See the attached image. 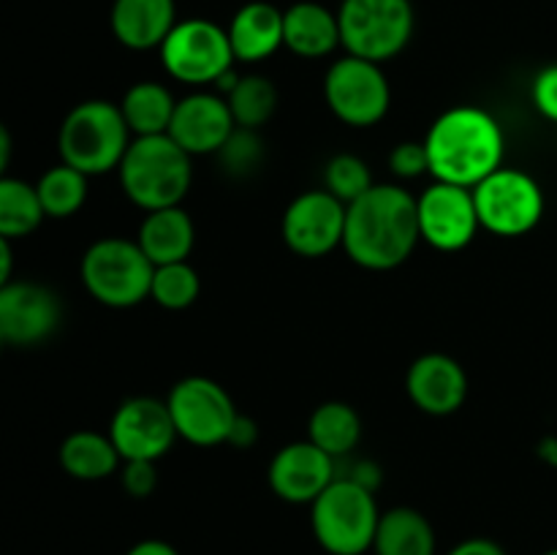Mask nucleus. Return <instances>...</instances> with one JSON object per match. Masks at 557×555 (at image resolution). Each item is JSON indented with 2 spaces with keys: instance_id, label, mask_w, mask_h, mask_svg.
I'll use <instances>...</instances> for the list:
<instances>
[{
  "instance_id": "obj_29",
  "label": "nucleus",
  "mask_w": 557,
  "mask_h": 555,
  "mask_svg": "<svg viewBox=\"0 0 557 555\" xmlns=\"http://www.w3.org/2000/svg\"><path fill=\"white\" fill-rule=\"evenodd\" d=\"M226 103L232 109V118L239 128L259 131L267 120L275 114L277 107V87L272 79L261 74L237 76L232 90L226 92Z\"/></svg>"
},
{
  "instance_id": "obj_10",
  "label": "nucleus",
  "mask_w": 557,
  "mask_h": 555,
  "mask_svg": "<svg viewBox=\"0 0 557 555\" xmlns=\"http://www.w3.org/2000/svg\"><path fill=\"white\" fill-rule=\"evenodd\" d=\"M324 98L332 114L351 128L381 123L392 107V90L381 63L354 54L330 65L324 76Z\"/></svg>"
},
{
  "instance_id": "obj_3",
  "label": "nucleus",
  "mask_w": 557,
  "mask_h": 555,
  "mask_svg": "<svg viewBox=\"0 0 557 555\" xmlns=\"http://www.w3.org/2000/svg\"><path fill=\"white\" fill-rule=\"evenodd\" d=\"M123 194L145 212L177 207L194 183V158L169 134L134 136L117 166Z\"/></svg>"
},
{
  "instance_id": "obj_15",
  "label": "nucleus",
  "mask_w": 557,
  "mask_h": 555,
  "mask_svg": "<svg viewBox=\"0 0 557 555\" xmlns=\"http://www.w3.org/2000/svg\"><path fill=\"white\" fill-rule=\"evenodd\" d=\"M107 433L117 446L123 462H158L177 439L166 400H158V397H128L125 403H120Z\"/></svg>"
},
{
  "instance_id": "obj_31",
  "label": "nucleus",
  "mask_w": 557,
  "mask_h": 555,
  "mask_svg": "<svg viewBox=\"0 0 557 555\" xmlns=\"http://www.w3.org/2000/svg\"><path fill=\"white\" fill-rule=\"evenodd\" d=\"M373 185L370 166L359 156H351V152H341V156L330 158L324 169V188L332 196H337L346 207L362 194H368Z\"/></svg>"
},
{
  "instance_id": "obj_24",
  "label": "nucleus",
  "mask_w": 557,
  "mask_h": 555,
  "mask_svg": "<svg viewBox=\"0 0 557 555\" xmlns=\"http://www.w3.org/2000/svg\"><path fill=\"white\" fill-rule=\"evenodd\" d=\"M60 466L79 482H98L120 471L123 457L112 444L109 433L98 430H74L60 444Z\"/></svg>"
},
{
  "instance_id": "obj_14",
  "label": "nucleus",
  "mask_w": 557,
  "mask_h": 555,
  "mask_svg": "<svg viewBox=\"0 0 557 555\" xmlns=\"http://www.w3.org/2000/svg\"><path fill=\"white\" fill-rule=\"evenodd\" d=\"M60 321L63 305L44 283L11 281L0 288V335L5 346H38L58 332Z\"/></svg>"
},
{
  "instance_id": "obj_35",
  "label": "nucleus",
  "mask_w": 557,
  "mask_h": 555,
  "mask_svg": "<svg viewBox=\"0 0 557 555\" xmlns=\"http://www.w3.org/2000/svg\"><path fill=\"white\" fill-rule=\"evenodd\" d=\"M533 103L544 118L557 123V63L547 65L533 82Z\"/></svg>"
},
{
  "instance_id": "obj_26",
  "label": "nucleus",
  "mask_w": 557,
  "mask_h": 555,
  "mask_svg": "<svg viewBox=\"0 0 557 555\" xmlns=\"http://www.w3.org/2000/svg\"><path fill=\"white\" fill-rule=\"evenodd\" d=\"M359 439H362V419H359L357 408L348 403L326 400L310 414L308 441H313L337 462L357 449Z\"/></svg>"
},
{
  "instance_id": "obj_43",
  "label": "nucleus",
  "mask_w": 557,
  "mask_h": 555,
  "mask_svg": "<svg viewBox=\"0 0 557 555\" xmlns=\"http://www.w3.org/2000/svg\"><path fill=\"white\" fill-rule=\"evenodd\" d=\"M544 555H557V547L555 550H547V553H544Z\"/></svg>"
},
{
  "instance_id": "obj_42",
  "label": "nucleus",
  "mask_w": 557,
  "mask_h": 555,
  "mask_svg": "<svg viewBox=\"0 0 557 555\" xmlns=\"http://www.w3.org/2000/svg\"><path fill=\"white\" fill-rule=\"evenodd\" d=\"M3 346H5V341H3V335H0V351H3Z\"/></svg>"
},
{
  "instance_id": "obj_23",
  "label": "nucleus",
  "mask_w": 557,
  "mask_h": 555,
  "mask_svg": "<svg viewBox=\"0 0 557 555\" xmlns=\"http://www.w3.org/2000/svg\"><path fill=\"white\" fill-rule=\"evenodd\" d=\"M435 550H438L435 528L422 511L411 506L381 511L373 539L375 555H435Z\"/></svg>"
},
{
  "instance_id": "obj_40",
  "label": "nucleus",
  "mask_w": 557,
  "mask_h": 555,
  "mask_svg": "<svg viewBox=\"0 0 557 555\" xmlns=\"http://www.w3.org/2000/svg\"><path fill=\"white\" fill-rule=\"evenodd\" d=\"M11 152H14V141H11V134L9 128H5V123L0 120V177H3L5 169H9Z\"/></svg>"
},
{
  "instance_id": "obj_12",
  "label": "nucleus",
  "mask_w": 557,
  "mask_h": 555,
  "mask_svg": "<svg viewBox=\"0 0 557 555\" xmlns=\"http://www.w3.org/2000/svg\"><path fill=\"white\" fill-rule=\"evenodd\" d=\"M346 205L330 190H305L286 207L281 221L283 243L302 259H321L343 248Z\"/></svg>"
},
{
  "instance_id": "obj_37",
  "label": "nucleus",
  "mask_w": 557,
  "mask_h": 555,
  "mask_svg": "<svg viewBox=\"0 0 557 555\" xmlns=\"http://www.w3.org/2000/svg\"><path fill=\"white\" fill-rule=\"evenodd\" d=\"M446 555H506V550L500 547L498 542H493V539L473 536V539H466V542L455 544Z\"/></svg>"
},
{
  "instance_id": "obj_2",
  "label": "nucleus",
  "mask_w": 557,
  "mask_h": 555,
  "mask_svg": "<svg viewBox=\"0 0 557 555\" xmlns=\"http://www.w3.org/2000/svg\"><path fill=\"white\" fill-rule=\"evenodd\" d=\"M430 174L441 183L476 188L504 166V131L479 107H455L441 114L424 136Z\"/></svg>"
},
{
  "instance_id": "obj_30",
  "label": "nucleus",
  "mask_w": 557,
  "mask_h": 555,
  "mask_svg": "<svg viewBox=\"0 0 557 555\" xmlns=\"http://www.w3.org/2000/svg\"><path fill=\"white\" fill-rule=\"evenodd\" d=\"M201 278L190 261L161 264L152 272L150 299L163 310H185L199 299Z\"/></svg>"
},
{
  "instance_id": "obj_16",
  "label": "nucleus",
  "mask_w": 557,
  "mask_h": 555,
  "mask_svg": "<svg viewBox=\"0 0 557 555\" xmlns=\"http://www.w3.org/2000/svg\"><path fill=\"white\" fill-rule=\"evenodd\" d=\"M337 479V460L313 441H294L277 449L267 468L270 490L286 504H313Z\"/></svg>"
},
{
  "instance_id": "obj_13",
  "label": "nucleus",
  "mask_w": 557,
  "mask_h": 555,
  "mask_svg": "<svg viewBox=\"0 0 557 555\" xmlns=\"http://www.w3.org/2000/svg\"><path fill=\"white\" fill-rule=\"evenodd\" d=\"M419 234L438 250H462L482 229L471 188L435 180L417 196Z\"/></svg>"
},
{
  "instance_id": "obj_18",
  "label": "nucleus",
  "mask_w": 557,
  "mask_h": 555,
  "mask_svg": "<svg viewBox=\"0 0 557 555\" xmlns=\"http://www.w3.org/2000/svg\"><path fill=\"white\" fill-rule=\"evenodd\" d=\"M406 392L413 406L430 417H451L468 397V375L449 354H422L411 362Z\"/></svg>"
},
{
  "instance_id": "obj_28",
  "label": "nucleus",
  "mask_w": 557,
  "mask_h": 555,
  "mask_svg": "<svg viewBox=\"0 0 557 555\" xmlns=\"http://www.w3.org/2000/svg\"><path fill=\"white\" fill-rule=\"evenodd\" d=\"M87 183H90V177L82 174L79 169L69 166V163L60 161L58 166H49L36 183L44 215L58 218V221L76 215L87 201Z\"/></svg>"
},
{
  "instance_id": "obj_32",
  "label": "nucleus",
  "mask_w": 557,
  "mask_h": 555,
  "mask_svg": "<svg viewBox=\"0 0 557 555\" xmlns=\"http://www.w3.org/2000/svg\"><path fill=\"white\" fill-rule=\"evenodd\" d=\"M218 158H221L223 169L232 177H248L264 163V141H261L259 131L239 128L237 125L226 139V145L218 150Z\"/></svg>"
},
{
  "instance_id": "obj_11",
  "label": "nucleus",
  "mask_w": 557,
  "mask_h": 555,
  "mask_svg": "<svg viewBox=\"0 0 557 555\" xmlns=\"http://www.w3.org/2000/svg\"><path fill=\"white\" fill-rule=\"evenodd\" d=\"M166 406L177 439L194 446L226 444L234 419L239 414L232 395L207 375H188V379L177 381L169 392Z\"/></svg>"
},
{
  "instance_id": "obj_22",
  "label": "nucleus",
  "mask_w": 557,
  "mask_h": 555,
  "mask_svg": "<svg viewBox=\"0 0 557 555\" xmlns=\"http://www.w3.org/2000/svg\"><path fill=\"white\" fill-rule=\"evenodd\" d=\"M139 248L156 267L188 261L196 245L194 218L183 207H163V210L147 212L136 237Z\"/></svg>"
},
{
  "instance_id": "obj_17",
  "label": "nucleus",
  "mask_w": 557,
  "mask_h": 555,
  "mask_svg": "<svg viewBox=\"0 0 557 555\" xmlns=\"http://www.w3.org/2000/svg\"><path fill=\"white\" fill-rule=\"evenodd\" d=\"M237 128L228 109L226 98L221 92H190V96L177 98L169 136L188 152L196 156H218L232 131Z\"/></svg>"
},
{
  "instance_id": "obj_25",
  "label": "nucleus",
  "mask_w": 557,
  "mask_h": 555,
  "mask_svg": "<svg viewBox=\"0 0 557 555\" xmlns=\"http://www.w3.org/2000/svg\"><path fill=\"white\" fill-rule=\"evenodd\" d=\"M174 109H177V98L161 82H136L120 101V112L134 136L169 134Z\"/></svg>"
},
{
  "instance_id": "obj_6",
  "label": "nucleus",
  "mask_w": 557,
  "mask_h": 555,
  "mask_svg": "<svg viewBox=\"0 0 557 555\" xmlns=\"http://www.w3.org/2000/svg\"><path fill=\"white\" fill-rule=\"evenodd\" d=\"M156 264L136 239L103 237L85 250L79 264L82 286L107 308H134L150 299Z\"/></svg>"
},
{
  "instance_id": "obj_9",
  "label": "nucleus",
  "mask_w": 557,
  "mask_h": 555,
  "mask_svg": "<svg viewBox=\"0 0 557 555\" xmlns=\"http://www.w3.org/2000/svg\"><path fill=\"white\" fill-rule=\"evenodd\" d=\"M471 190L479 223L498 237H522L533 232L544 215L542 185L520 169H495Z\"/></svg>"
},
{
  "instance_id": "obj_7",
  "label": "nucleus",
  "mask_w": 557,
  "mask_h": 555,
  "mask_svg": "<svg viewBox=\"0 0 557 555\" xmlns=\"http://www.w3.org/2000/svg\"><path fill=\"white\" fill-rule=\"evenodd\" d=\"M337 22L346 54L386 63L408 47L417 16L411 0H343Z\"/></svg>"
},
{
  "instance_id": "obj_8",
  "label": "nucleus",
  "mask_w": 557,
  "mask_h": 555,
  "mask_svg": "<svg viewBox=\"0 0 557 555\" xmlns=\"http://www.w3.org/2000/svg\"><path fill=\"white\" fill-rule=\"evenodd\" d=\"M158 52H161L166 74L183 85H218V79L234 69V52L226 27L215 25L205 16L180 20Z\"/></svg>"
},
{
  "instance_id": "obj_20",
  "label": "nucleus",
  "mask_w": 557,
  "mask_h": 555,
  "mask_svg": "<svg viewBox=\"0 0 557 555\" xmlns=\"http://www.w3.org/2000/svg\"><path fill=\"white\" fill-rule=\"evenodd\" d=\"M283 47L299 58L319 60L341 47V22L335 11L313 0H299L283 11Z\"/></svg>"
},
{
  "instance_id": "obj_1",
  "label": "nucleus",
  "mask_w": 557,
  "mask_h": 555,
  "mask_svg": "<svg viewBox=\"0 0 557 555\" xmlns=\"http://www.w3.org/2000/svg\"><path fill=\"white\" fill-rule=\"evenodd\" d=\"M419 239L417 196L403 185L375 183L346 207L343 250L354 264L386 272L411 259Z\"/></svg>"
},
{
  "instance_id": "obj_21",
  "label": "nucleus",
  "mask_w": 557,
  "mask_h": 555,
  "mask_svg": "<svg viewBox=\"0 0 557 555\" xmlns=\"http://www.w3.org/2000/svg\"><path fill=\"white\" fill-rule=\"evenodd\" d=\"M234 60L259 63L283 47V11L267 0L245 3L226 27Z\"/></svg>"
},
{
  "instance_id": "obj_4",
  "label": "nucleus",
  "mask_w": 557,
  "mask_h": 555,
  "mask_svg": "<svg viewBox=\"0 0 557 555\" xmlns=\"http://www.w3.org/2000/svg\"><path fill=\"white\" fill-rule=\"evenodd\" d=\"M131 136L134 134L120 112V103L90 98L76 103L60 123V161L79 169L87 177H98L120 166Z\"/></svg>"
},
{
  "instance_id": "obj_33",
  "label": "nucleus",
  "mask_w": 557,
  "mask_h": 555,
  "mask_svg": "<svg viewBox=\"0 0 557 555\" xmlns=\"http://www.w3.org/2000/svg\"><path fill=\"white\" fill-rule=\"evenodd\" d=\"M389 169L403 180H417L430 172V156L428 147L422 141H400L395 150L389 152Z\"/></svg>"
},
{
  "instance_id": "obj_19",
  "label": "nucleus",
  "mask_w": 557,
  "mask_h": 555,
  "mask_svg": "<svg viewBox=\"0 0 557 555\" xmlns=\"http://www.w3.org/2000/svg\"><path fill=\"white\" fill-rule=\"evenodd\" d=\"M177 22L174 0H114L109 11L114 38L134 52L161 49Z\"/></svg>"
},
{
  "instance_id": "obj_34",
  "label": "nucleus",
  "mask_w": 557,
  "mask_h": 555,
  "mask_svg": "<svg viewBox=\"0 0 557 555\" xmlns=\"http://www.w3.org/2000/svg\"><path fill=\"white\" fill-rule=\"evenodd\" d=\"M120 482L131 498H147L158 488V468L152 460H125L120 466Z\"/></svg>"
},
{
  "instance_id": "obj_38",
  "label": "nucleus",
  "mask_w": 557,
  "mask_h": 555,
  "mask_svg": "<svg viewBox=\"0 0 557 555\" xmlns=\"http://www.w3.org/2000/svg\"><path fill=\"white\" fill-rule=\"evenodd\" d=\"M125 555H180V553L172 547V544L163 542V539H141V542H136L134 547L125 550Z\"/></svg>"
},
{
  "instance_id": "obj_41",
  "label": "nucleus",
  "mask_w": 557,
  "mask_h": 555,
  "mask_svg": "<svg viewBox=\"0 0 557 555\" xmlns=\"http://www.w3.org/2000/svg\"><path fill=\"white\" fill-rule=\"evenodd\" d=\"M539 457H542V460H547L549 466L557 468V439L555 435H547V439L539 444Z\"/></svg>"
},
{
  "instance_id": "obj_27",
  "label": "nucleus",
  "mask_w": 557,
  "mask_h": 555,
  "mask_svg": "<svg viewBox=\"0 0 557 555\" xmlns=\"http://www.w3.org/2000/svg\"><path fill=\"white\" fill-rule=\"evenodd\" d=\"M36 185L3 174L0 177V237L22 239L36 232L44 221Z\"/></svg>"
},
{
  "instance_id": "obj_5",
  "label": "nucleus",
  "mask_w": 557,
  "mask_h": 555,
  "mask_svg": "<svg viewBox=\"0 0 557 555\" xmlns=\"http://www.w3.org/2000/svg\"><path fill=\"white\" fill-rule=\"evenodd\" d=\"M381 509L364 484L337 477L310 504V528L319 547L330 555H364L373 550Z\"/></svg>"
},
{
  "instance_id": "obj_36",
  "label": "nucleus",
  "mask_w": 557,
  "mask_h": 555,
  "mask_svg": "<svg viewBox=\"0 0 557 555\" xmlns=\"http://www.w3.org/2000/svg\"><path fill=\"white\" fill-rule=\"evenodd\" d=\"M256 439H259V424H256L250 417H245V414H237L226 444L239 446V449H248V446L256 444Z\"/></svg>"
},
{
  "instance_id": "obj_39",
  "label": "nucleus",
  "mask_w": 557,
  "mask_h": 555,
  "mask_svg": "<svg viewBox=\"0 0 557 555\" xmlns=\"http://www.w3.org/2000/svg\"><path fill=\"white\" fill-rule=\"evenodd\" d=\"M14 281V250H11V239L0 237V288L9 286Z\"/></svg>"
}]
</instances>
